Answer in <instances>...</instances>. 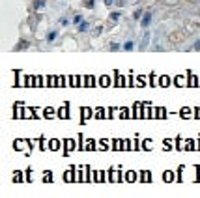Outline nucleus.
<instances>
[{
	"label": "nucleus",
	"instance_id": "obj_2",
	"mask_svg": "<svg viewBox=\"0 0 200 198\" xmlns=\"http://www.w3.org/2000/svg\"><path fill=\"white\" fill-rule=\"evenodd\" d=\"M34 6H36V10H39V8H43V6H45V2H43V0H36V4H34Z\"/></svg>",
	"mask_w": 200,
	"mask_h": 198
},
{
	"label": "nucleus",
	"instance_id": "obj_4",
	"mask_svg": "<svg viewBox=\"0 0 200 198\" xmlns=\"http://www.w3.org/2000/svg\"><path fill=\"white\" fill-rule=\"evenodd\" d=\"M110 49H112V51H118L120 45H118V43H112V45H110Z\"/></svg>",
	"mask_w": 200,
	"mask_h": 198
},
{
	"label": "nucleus",
	"instance_id": "obj_5",
	"mask_svg": "<svg viewBox=\"0 0 200 198\" xmlns=\"http://www.w3.org/2000/svg\"><path fill=\"white\" fill-rule=\"evenodd\" d=\"M54 36H56V32H51V34H49V41H52V39H54Z\"/></svg>",
	"mask_w": 200,
	"mask_h": 198
},
{
	"label": "nucleus",
	"instance_id": "obj_1",
	"mask_svg": "<svg viewBox=\"0 0 200 198\" xmlns=\"http://www.w3.org/2000/svg\"><path fill=\"white\" fill-rule=\"evenodd\" d=\"M148 23H150V13H146V15H144V19H142V26H148Z\"/></svg>",
	"mask_w": 200,
	"mask_h": 198
},
{
	"label": "nucleus",
	"instance_id": "obj_7",
	"mask_svg": "<svg viewBox=\"0 0 200 198\" xmlns=\"http://www.w3.org/2000/svg\"><path fill=\"white\" fill-rule=\"evenodd\" d=\"M110 2H112V0H105V4H110Z\"/></svg>",
	"mask_w": 200,
	"mask_h": 198
},
{
	"label": "nucleus",
	"instance_id": "obj_6",
	"mask_svg": "<svg viewBox=\"0 0 200 198\" xmlns=\"http://www.w3.org/2000/svg\"><path fill=\"white\" fill-rule=\"evenodd\" d=\"M116 4H118V6H122V4H125V0H116Z\"/></svg>",
	"mask_w": 200,
	"mask_h": 198
},
{
	"label": "nucleus",
	"instance_id": "obj_3",
	"mask_svg": "<svg viewBox=\"0 0 200 198\" xmlns=\"http://www.w3.org/2000/svg\"><path fill=\"white\" fill-rule=\"evenodd\" d=\"M24 47H28V43H26V41H21V43L15 47V51H17V49H24Z\"/></svg>",
	"mask_w": 200,
	"mask_h": 198
}]
</instances>
